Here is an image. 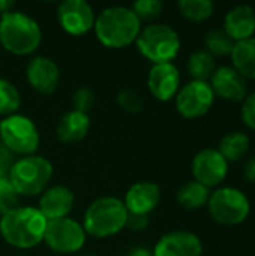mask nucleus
Returning <instances> with one entry per match:
<instances>
[{"label": "nucleus", "instance_id": "obj_19", "mask_svg": "<svg viewBox=\"0 0 255 256\" xmlns=\"http://www.w3.org/2000/svg\"><path fill=\"white\" fill-rule=\"evenodd\" d=\"M228 38L236 44L255 38V9L249 4H237L224 16V28Z\"/></svg>", "mask_w": 255, "mask_h": 256}, {"label": "nucleus", "instance_id": "obj_20", "mask_svg": "<svg viewBox=\"0 0 255 256\" xmlns=\"http://www.w3.org/2000/svg\"><path fill=\"white\" fill-rule=\"evenodd\" d=\"M90 130V118L87 114L71 110L66 114L62 116L56 135L60 142L65 144H75L83 141Z\"/></svg>", "mask_w": 255, "mask_h": 256}, {"label": "nucleus", "instance_id": "obj_2", "mask_svg": "<svg viewBox=\"0 0 255 256\" xmlns=\"http://www.w3.org/2000/svg\"><path fill=\"white\" fill-rule=\"evenodd\" d=\"M141 28V21L126 6L105 8L93 26L96 39L111 50H123L135 44Z\"/></svg>", "mask_w": 255, "mask_h": 256}, {"label": "nucleus", "instance_id": "obj_10", "mask_svg": "<svg viewBox=\"0 0 255 256\" xmlns=\"http://www.w3.org/2000/svg\"><path fill=\"white\" fill-rule=\"evenodd\" d=\"M44 243L56 254L69 255L84 248L86 232L83 225L71 218L50 220L47 224Z\"/></svg>", "mask_w": 255, "mask_h": 256}, {"label": "nucleus", "instance_id": "obj_35", "mask_svg": "<svg viewBox=\"0 0 255 256\" xmlns=\"http://www.w3.org/2000/svg\"><path fill=\"white\" fill-rule=\"evenodd\" d=\"M243 177L249 183H255V154L251 156L243 166Z\"/></svg>", "mask_w": 255, "mask_h": 256}, {"label": "nucleus", "instance_id": "obj_39", "mask_svg": "<svg viewBox=\"0 0 255 256\" xmlns=\"http://www.w3.org/2000/svg\"><path fill=\"white\" fill-rule=\"evenodd\" d=\"M0 216H2V208H0Z\"/></svg>", "mask_w": 255, "mask_h": 256}, {"label": "nucleus", "instance_id": "obj_21", "mask_svg": "<svg viewBox=\"0 0 255 256\" xmlns=\"http://www.w3.org/2000/svg\"><path fill=\"white\" fill-rule=\"evenodd\" d=\"M231 68H234L246 81H255V38L236 42L231 54Z\"/></svg>", "mask_w": 255, "mask_h": 256}, {"label": "nucleus", "instance_id": "obj_18", "mask_svg": "<svg viewBox=\"0 0 255 256\" xmlns=\"http://www.w3.org/2000/svg\"><path fill=\"white\" fill-rule=\"evenodd\" d=\"M159 201H161V189L156 183L138 182L128 189L123 204L128 213L149 216L158 207Z\"/></svg>", "mask_w": 255, "mask_h": 256}, {"label": "nucleus", "instance_id": "obj_38", "mask_svg": "<svg viewBox=\"0 0 255 256\" xmlns=\"http://www.w3.org/2000/svg\"><path fill=\"white\" fill-rule=\"evenodd\" d=\"M78 256H96V255H78Z\"/></svg>", "mask_w": 255, "mask_h": 256}, {"label": "nucleus", "instance_id": "obj_4", "mask_svg": "<svg viewBox=\"0 0 255 256\" xmlns=\"http://www.w3.org/2000/svg\"><path fill=\"white\" fill-rule=\"evenodd\" d=\"M128 219V210L122 200L116 196H102L95 200L86 210L83 218V230L86 236L107 238L119 234Z\"/></svg>", "mask_w": 255, "mask_h": 256}, {"label": "nucleus", "instance_id": "obj_6", "mask_svg": "<svg viewBox=\"0 0 255 256\" xmlns=\"http://www.w3.org/2000/svg\"><path fill=\"white\" fill-rule=\"evenodd\" d=\"M53 177V164L44 156H24L17 159L8 174V180L20 196L41 195Z\"/></svg>", "mask_w": 255, "mask_h": 256}, {"label": "nucleus", "instance_id": "obj_14", "mask_svg": "<svg viewBox=\"0 0 255 256\" xmlns=\"http://www.w3.org/2000/svg\"><path fill=\"white\" fill-rule=\"evenodd\" d=\"M209 84L215 96L228 102H243L248 96V81L230 64L216 68Z\"/></svg>", "mask_w": 255, "mask_h": 256}, {"label": "nucleus", "instance_id": "obj_25", "mask_svg": "<svg viewBox=\"0 0 255 256\" xmlns=\"http://www.w3.org/2000/svg\"><path fill=\"white\" fill-rule=\"evenodd\" d=\"M177 9L188 21L201 22L213 15L215 4L210 0H180L177 2Z\"/></svg>", "mask_w": 255, "mask_h": 256}, {"label": "nucleus", "instance_id": "obj_32", "mask_svg": "<svg viewBox=\"0 0 255 256\" xmlns=\"http://www.w3.org/2000/svg\"><path fill=\"white\" fill-rule=\"evenodd\" d=\"M240 118L248 129L255 130V90L252 93H248V96L243 99L240 106Z\"/></svg>", "mask_w": 255, "mask_h": 256}, {"label": "nucleus", "instance_id": "obj_13", "mask_svg": "<svg viewBox=\"0 0 255 256\" xmlns=\"http://www.w3.org/2000/svg\"><path fill=\"white\" fill-rule=\"evenodd\" d=\"M152 252L153 256H201L203 243L191 231H170L158 240Z\"/></svg>", "mask_w": 255, "mask_h": 256}, {"label": "nucleus", "instance_id": "obj_28", "mask_svg": "<svg viewBox=\"0 0 255 256\" xmlns=\"http://www.w3.org/2000/svg\"><path fill=\"white\" fill-rule=\"evenodd\" d=\"M162 2L161 0H138L135 2L131 9L137 15L140 21H153L162 12Z\"/></svg>", "mask_w": 255, "mask_h": 256}, {"label": "nucleus", "instance_id": "obj_37", "mask_svg": "<svg viewBox=\"0 0 255 256\" xmlns=\"http://www.w3.org/2000/svg\"><path fill=\"white\" fill-rule=\"evenodd\" d=\"M15 3L11 2V0H0V15L2 14H6V12H11L14 9Z\"/></svg>", "mask_w": 255, "mask_h": 256}, {"label": "nucleus", "instance_id": "obj_17", "mask_svg": "<svg viewBox=\"0 0 255 256\" xmlns=\"http://www.w3.org/2000/svg\"><path fill=\"white\" fill-rule=\"evenodd\" d=\"M75 196L71 189L66 186H53L47 188L39 198L38 210L42 216L50 220H57L63 218H69V213L74 208Z\"/></svg>", "mask_w": 255, "mask_h": 256}, {"label": "nucleus", "instance_id": "obj_11", "mask_svg": "<svg viewBox=\"0 0 255 256\" xmlns=\"http://www.w3.org/2000/svg\"><path fill=\"white\" fill-rule=\"evenodd\" d=\"M228 165L230 164L216 148H203L194 156L191 172L195 182L212 189L218 188L227 178Z\"/></svg>", "mask_w": 255, "mask_h": 256}, {"label": "nucleus", "instance_id": "obj_1", "mask_svg": "<svg viewBox=\"0 0 255 256\" xmlns=\"http://www.w3.org/2000/svg\"><path fill=\"white\" fill-rule=\"evenodd\" d=\"M47 224L36 207H17L0 216V236L15 249H32L44 243Z\"/></svg>", "mask_w": 255, "mask_h": 256}, {"label": "nucleus", "instance_id": "obj_22", "mask_svg": "<svg viewBox=\"0 0 255 256\" xmlns=\"http://www.w3.org/2000/svg\"><path fill=\"white\" fill-rule=\"evenodd\" d=\"M249 148H251L249 135L242 130H231L221 138L216 150L230 164V162L242 160L248 154Z\"/></svg>", "mask_w": 255, "mask_h": 256}, {"label": "nucleus", "instance_id": "obj_12", "mask_svg": "<svg viewBox=\"0 0 255 256\" xmlns=\"http://www.w3.org/2000/svg\"><path fill=\"white\" fill-rule=\"evenodd\" d=\"M96 15L84 0H65L57 8V21L71 36H83L95 26Z\"/></svg>", "mask_w": 255, "mask_h": 256}, {"label": "nucleus", "instance_id": "obj_9", "mask_svg": "<svg viewBox=\"0 0 255 256\" xmlns=\"http://www.w3.org/2000/svg\"><path fill=\"white\" fill-rule=\"evenodd\" d=\"M215 93L207 81H195L180 86L174 100L177 112L186 120H195L206 116L215 104Z\"/></svg>", "mask_w": 255, "mask_h": 256}, {"label": "nucleus", "instance_id": "obj_33", "mask_svg": "<svg viewBox=\"0 0 255 256\" xmlns=\"http://www.w3.org/2000/svg\"><path fill=\"white\" fill-rule=\"evenodd\" d=\"M147 226H149V216L128 213V219H126L125 228H128V230H131L134 232H141V231L147 230Z\"/></svg>", "mask_w": 255, "mask_h": 256}, {"label": "nucleus", "instance_id": "obj_24", "mask_svg": "<svg viewBox=\"0 0 255 256\" xmlns=\"http://www.w3.org/2000/svg\"><path fill=\"white\" fill-rule=\"evenodd\" d=\"M186 68L192 80L209 82L213 72L216 70V60L206 50H197L189 56Z\"/></svg>", "mask_w": 255, "mask_h": 256}, {"label": "nucleus", "instance_id": "obj_30", "mask_svg": "<svg viewBox=\"0 0 255 256\" xmlns=\"http://www.w3.org/2000/svg\"><path fill=\"white\" fill-rule=\"evenodd\" d=\"M95 93L87 87H80L72 94V110L87 114L95 105Z\"/></svg>", "mask_w": 255, "mask_h": 256}, {"label": "nucleus", "instance_id": "obj_23", "mask_svg": "<svg viewBox=\"0 0 255 256\" xmlns=\"http://www.w3.org/2000/svg\"><path fill=\"white\" fill-rule=\"evenodd\" d=\"M210 189L200 184L195 180L185 183L176 194V201L180 207L186 210H198L207 206L210 198Z\"/></svg>", "mask_w": 255, "mask_h": 256}, {"label": "nucleus", "instance_id": "obj_34", "mask_svg": "<svg viewBox=\"0 0 255 256\" xmlns=\"http://www.w3.org/2000/svg\"><path fill=\"white\" fill-rule=\"evenodd\" d=\"M14 162V154L0 142V177H8Z\"/></svg>", "mask_w": 255, "mask_h": 256}, {"label": "nucleus", "instance_id": "obj_36", "mask_svg": "<svg viewBox=\"0 0 255 256\" xmlns=\"http://www.w3.org/2000/svg\"><path fill=\"white\" fill-rule=\"evenodd\" d=\"M126 256H153V252L146 248H135Z\"/></svg>", "mask_w": 255, "mask_h": 256}, {"label": "nucleus", "instance_id": "obj_16", "mask_svg": "<svg viewBox=\"0 0 255 256\" xmlns=\"http://www.w3.org/2000/svg\"><path fill=\"white\" fill-rule=\"evenodd\" d=\"M26 78L30 87L38 93L51 94L59 87L60 69L50 57L36 56L26 68Z\"/></svg>", "mask_w": 255, "mask_h": 256}, {"label": "nucleus", "instance_id": "obj_3", "mask_svg": "<svg viewBox=\"0 0 255 256\" xmlns=\"http://www.w3.org/2000/svg\"><path fill=\"white\" fill-rule=\"evenodd\" d=\"M42 40V30L36 20L20 10L0 15V44L15 56L35 52Z\"/></svg>", "mask_w": 255, "mask_h": 256}, {"label": "nucleus", "instance_id": "obj_26", "mask_svg": "<svg viewBox=\"0 0 255 256\" xmlns=\"http://www.w3.org/2000/svg\"><path fill=\"white\" fill-rule=\"evenodd\" d=\"M204 50L216 57H230L234 42L228 38V34L222 28H213L204 36Z\"/></svg>", "mask_w": 255, "mask_h": 256}, {"label": "nucleus", "instance_id": "obj_8", "mask_svg": "<svg viewBox=\"0 0 255 256\" xmlns=\"http://www.w3.org/2000/svg\"><path fill=\"white\" fill-rule=\"evenodd\" d=\"M39 130L32 118L12 114L0 120V142L12 153L32 156L39 148Z\"/></svg>", "mask_w": 255, "mask_h": 256}, {"label": "nucleus", "instance_id": "obj_15", "mask_svg": "<svg viewBox=\"0 0 255 256\" xmlns=\"http://www.w3.org/2000/svg\"><path fill=\"white\" fill-rule=\"evenodd\" d=\"M147 87L150 94L161 102L174 99L180 88V72L177 66L174 63L153 64L147 75Z\"/></svg>", "mask_w": 255, "mask_h": 256}, {"label": "nucleus", "instance_id": "obj_31", "mask_svg": "<svg viewBox=\"0 0 255 256\" xmlns=\"http://www.w3.org/2000/svg\"><path fill=\"white\" fill-rule=\"evenodd\" d=\"M18 201H20V195L14 190L9 180H5L0 184V208H2V214L9 212V210L17 208Z\"/></svg>", "mask_w": 255, "mask_h": 256}, {"label": "nucleus", "instance_id": "obj_7", "mask_svg": "<svg viewBox=\"0 0 255 256\" xmlns=\"http://www.w3.org/2000/svg\"><path fill=\"white\" fill-rule=\"evenodd\" d=\"M210 218L222 226L242 225L251 214V201L248 195L233 186L216 188L207 201Z\"/></svg>", "mask_w": 255, "mask_h": 256}, {"label": "nucleus", "instance_id": "obj_27", "mask_svg": "<svg viewBox=\"0 0 255 256\" xmlns=\"http://www.w3.org/2000/svg\"><path fill=\"white\" fill-rule=\"evenodd\" d=\"M21 106V96L17 87L8 81L0 78V116L9 117L17 114Z\"/></svg>", "mask_w": 255, "mask_h": 256}, {"label": "nucleus", "instance_id": "obj_29", "mask_svg": "<svg viewBox=\"0 0 255 256\" xmlns=\"http://www.w3.org/2000/svg\"><path fill=\"white\" fill-rule=\"evenodd\" d=\"M116 100H117V105L123 111L131 112V114L140 112L143 110V106H144V100H143L141 94L138 92L132 90V88H125V90L119 92Z\"/></svg>", "mask_w": 255, "mask_h": 256}, {"label": "nucleus", "instance_id": "obj_5", "mask_svg": "<svg viewBox=\"0 0 255 256\" xmlns=\"http://www.w3.org/2000/svg\"><path fill=\"white\" fill-rule=\"evenodd\" d=\"M135 45L140 54L153 64L173 63L179 56L182 40L179 33L168 24L152 22L141 28Z\"/></svg>", "mask_w": 255, "mask_h": 256}]
</instances>
